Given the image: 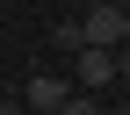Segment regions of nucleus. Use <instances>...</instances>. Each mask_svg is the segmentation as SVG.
<instances>
[{
    "instance_id": "f03ea898",
    "label": "nucleus",
    "mask_w": 130,
    "mask_h": 115,
    "mask_svg": "<svg viewBox=\"0 0 130 115\" xmlns=\"http://www.w3.org/2000/svg\"><path fill=\"white\" fill-rule=\"evenodd\" d=\"M22 101L43 108V115H72V79H58V72H29V79H22Z\"/></svg>"
},
{
    "instance_id": "39448f33",
    "label": "nucleus",
    "mask_w": 130,
    "mask_h": 115,
    "mask_svg": "<svg viewBox=\"0 0 130 115\" xmlns=\"http://www.w3.org/2000/svg\"><path fill=\"white\" fill-rule=\"evenodd\" d=\"M116 79H123V86H130V36L116 43Z\"/></svg>"
},
{
    "instance_id": "7ed1b4c3",
    "label": "nucleus",
    "mask_w": 130,
    "mask_h": 115,
    "mask_svg": "<svg viewBox=\"0 0 130 115\" xmlns=\"http://www.w3.org/2000/svg\"><path fill=\"white\" fill-rule=\"evenodd\" d=\"M72 79L94 86V94L116 86V51H108V43H79V51H72Z\"/></svg>"
},
{
    "instance_id": "20e7f679",
    "label": "nucleus",
    "mask_w": 130,
    "mask_h": 115,
    "mask_svg": "<svg viewBox=\"0 0 130 115\" xmlns=\"http://www.w3.org/2000/svg\"><path fill=\"white\" fill-rule=\"evenodd\" d=\"M79 43H87L79 22H58V29H51V51H79Z\"/></svg>"
},
{
    "instance_id": "f257e3e1",
    "label": "nucleus",
    "mask_w": 130,
    "mask_h": 115,
    "mask_svg": "<svg viewBox=\"0 0 130 115\" xmlns=\"http://www.w3.org/2000/svg\"><path fill=\"white\" fill-rule=\"evenodd\" d=\"M79 29H87V43H108V51H116V43L130 36V7H123V0H87Z\"/></svg>"
}]
</instances>
